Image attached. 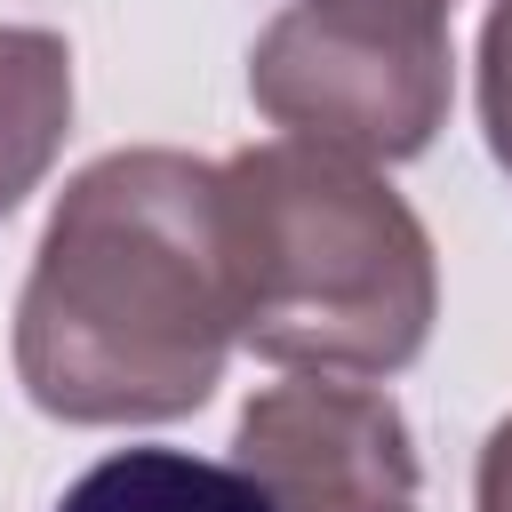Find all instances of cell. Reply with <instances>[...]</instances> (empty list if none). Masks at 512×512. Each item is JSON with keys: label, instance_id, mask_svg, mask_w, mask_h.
<instances>
[{"label": "cell", "instance_id": "1", "mask_svg": "<svg viewBox=\"0 0 512 512\" xmlns=\"http://www.w3.org/2000/svg\"><path fill=\"white\" fill-rule=\"evenodd\" d=\"M240 344L224 160L128 144L88 160L16 296V384L56 424L192 416Z\"/></svg>", "mask_w": 512, "mask_h": 512}, {"label": "cell", "instance_id": "2", "mask_svg": "<svg viewBox=\"0 0 512 512\" xmlns=\"http://www.w3.org/2000/svg\"><path fill=\"white\" fill-rule=\"evenodd\" d=\"M224 240L248 352L320 376H400L432 344L440 256L376 160L320 136L232 152Z\"/></svg>", "mask_w": 512, "mask_h": 512}, {"label": "cell", "instance_id": "3", "mask_svg": "<svg viewBox=\"0 0 512 512\" xmlns=\"http://www.w3.org/2000/svg\"><path fill=\"white\" fill-rule=\"evenodd\" d=\"M456 0H288L248 48V96L288 136L376 168L432 152L456 96Z\"/></svg>", "mask_w": 512, "mask_h": 512}, {"label": "cell", "instance_id": "4", "mask_svg": "<svg viewBox=\"0 0 512 512\" xmlns=\"http://www.w3.org/2000/svg\"><path fill=\"white\" fill-rule=\"evenodd\" d=\"M232 464L272 512H424L416 432L392 392L360 376L296 368L240 408Z\"/></svg>", "mask_w": 512, "mask_h": 512}, {"label": "cell", "instance_id": "5", "mask_svg": "<svg viewBox=\"0 0 512 512\" xmlns=\"http://www.w3.org/2000/svg\"><path fill=\"white\" fill-rule=\"evenodd\" d=\"M72 136V48L48 24H0V216H16Z\"/></svg>", "mask_w": 512, "mask_h": 512}, {"label": "cell", "instance_id": "6", "mask_svg": "<svg viewBox=\"0 0 512 512\" xmlns=\"http://www.w3.org/2000/svg\"><path fill=\"white\" fill-rule=\"evenodd\" d=\"M56 512H272V496L216 456L192 448H120L104 464H88Z\"/></svg>", "mask_w": 512, "mask_h": 512}, {"label": "cell", "instance_id": "7", "mask_svg": "<svg viewBox=\"0 0 512 512\" xmlns=\"http://www.w3.org/2000/svg\"><path fill=\"white\" fill-rule=\"evenodd\" d=\"M480 136L512 176V0H496L480 24Z\"/></svg>", "mask_w": 512, "mask_h": 512}, {"label": "cell", "instance_id": "8", "mask_svg": "<svg viewBox=\"0 0 512 512\" xmlns=\"http://www.w3.org/2000/svg\"><path fill=\"white\" fill-rule=\"evenodd\" d=\"M472 512H512V416L488 432L480 472H472Z\"/></svg>", "mask_w": 512, "mask_h": 512}]
</instances>
